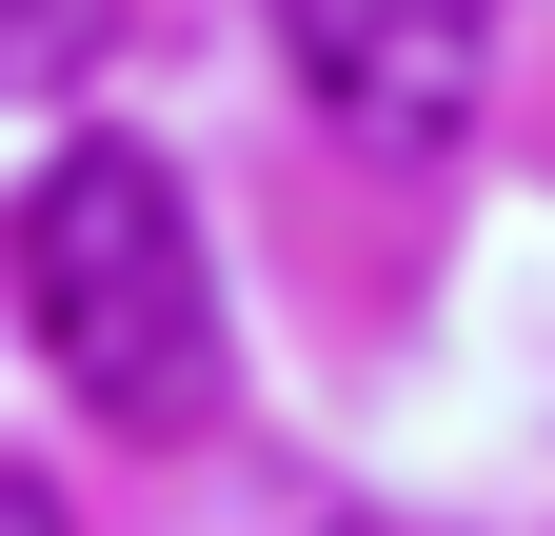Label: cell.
I'll list each match as a JSON object with an SVG mask.
<instances>
[{
	"instance_id": "obj_2",
	"label": "cell",
	"mask_w": 555,
	"mask_h": 536,
	"mask_svg": "<svg viewBox=\"0 0 555 536\" xmlns=\"http://www.w3.org/2000/svg\"><path fill=\"white\" fill-rule=\"evenodd\" d=\"M278 21H298L318 119L377 140V159H437L476 119V60H496V0H278Z\"/></svg>"
},
{
	"instance_id": "obj_4",
	"label": "cell",
	"mask_w": 555,
	"mask_h": 536,
	"mask_svg": "<svg viewBox=\"0 0 555 536\" xmlns=\"http://www.w3.org/2000/svg\"><path fill=\"white\" fill-rule=\"evenodd\" d=\"M0 536H80V516H60V497H40V477H0Z\"/></svg>"
},
{
	"instance_id": "obj_1",
	"label": "cell",
	"mask_w": 555,
	"mask_h": 536,
	"mask_svg": "<svg viewBox=\"0 0 555 536\" xmlns=\"http://www.w3.org/2000/svg\"><path fill=\"white\" fill-rule=\"evenodd\" d=\"M21 339L80 418L159 437L219 397V279H198V219L139 140H60L40 159V219H21Z\"/></svg>"
},
{
	"instance_id": "obj_3",
	"label": "cell",
	"mask_w": 555,
	"mask_h": 536,
	"mask_svg": "<svg viewBox=\"0 0 555 536\" xmlns=\"http://www.w3.org/2000/svg\"><path fill=\"white\" fill-rule=\"evenodd\" d=\"M100 40H119L100 0H0V100H60V80H80Z\"/></svg>"
}]
</instances>
